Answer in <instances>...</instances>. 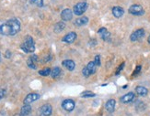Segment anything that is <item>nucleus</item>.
Returning <instances> with one entry per match:
<instances>
[{
	"label": "nucleus",
	"instance_id": "nucleus-1",
	"mask_svg": "<svg viewBox=\"0 0 150 116\" xmlns=\"http://www.w3.org/2000/svg\"><path fill=\"white\" fill-rule=\"evenodd\" d=\"M20 30V22L16 18L7 20L6 23L0 25V35L14 36Z\"/></svg>",
	"mask_w": 150,
	"mask_h": 116
},
{
	"label": "nucleus",
	"instance_id": "nucleus-2",
	"mask_svg": "<svg viewBox=\"0 0 150 116\" xmlns=\"http://www.w3.org/2000/svg\"><path fill=\"white\" fill-rule=\"evenodd\" d=\"M21 50L24 51L25 53H31L34 52L35 50V45H34V40L31 36H27V38L25 39V41L22 44L21 46Z\"/></svg>",
	"mask_w": 150,
	"mask_h": 116
},
{
	"label": "nucleus",
	"instance_id": "nucleus-3",
	"mask_svg": "<svg viewBox=\"0 0 150 116\" xmlns=\"http://www.w3.org/2000/svg\"><path fill=\"white\" fill-rule=\"evenodd\" d=\"M96 64L94 61H90L88 63V65L84 68V69L82 70V73H83V76L84 77H90V75L94 74L95 71H96Z\"/></svg>",
	"mask_w": 150,
	"mask_h": 116
},
{
	"label": "nucleus",
	"instance_id": "nucleus-4",
	"mask_svg": "<svg viewBox=\"0 0 150 116\" xmlns=\"http://www.w3.org/2000/svg\"><path fill=\"white\" fill-rule=\"evenodd\" d=\"M87 8H88L87 2H79L74 7V14L76 16H80L87 10Z\"/></svg>",
	"mask_w": 150,
	"mask_h": 116
},
{
	"label": "nucleus",
	"instance_id": "nucleus-5",
	"mask_svg": "<svg viewBox=\"0 0 150 116\" xmlns=\"http://www.w3.org/2000/svg\"><path fill=\"white\" fill-rule=\"evenodd\" d=\"M129 13L133 16H142L145 14V10L140 5H133L129 7Z\"/></svg>",
	"mask_w": 150,
	"mask_h": 116
},
{
	"label": "nucleus",
	"instance_id": "nucleus-6",
	"mask_svg": "<svg viewBox=\"0 0 150 116\" xmlns=\"http://www.w3.org/2000/svg\"><path fill=\"white\" fill-rule=\"evenodd\" d=\"M145 30L143 29H136L135 31H133V33L131 34V36H130L131 41L135 42V41L139 40V39H141L143 37H145Z\"/></svg>",
	"mask_w": 150,
	"mask_h": 116
},
{
	"label": "nucleus",
	"instance_id": "nucleus-7",
	"mask_svg": "<svg viewBox=\"0 0 150 116\" xmlns=\"http://www.w3.org/2000/svg\"><path fill=\"white\" fill-rule=\"evenodd\" d=\"M75 102L71 99H66L62 102V108L66 111H72L75 109Z\"/></svg>",
	"mask_w": 150,
	"mask_h": 116
},
{
	"label": "nucleus",
	"instance_id": "nucleus-8",
	"mask_svg": "<svg viewBox=\"0 0 150 116\" xmlns=\"http://www.w3.org/2000/svg\"><path fill=\"white\" fill-rule=\"evenodd\" d=\"M98 34L100 36V38L104 41H110L111 40V33L108 31L106 27H100L98 30Z\"/></svg>",
	"mask_w": 150,
	"mask_h": 116
},
{
	"label": "nucleus",
	"instance_id": "nucleus-9",
	"mask_svg": "<svg viewBox=\"0 0 150 116\" xmlns=\"http://www.w3.org/2000/svg\"><path fill=\"white\" fill-rule=\"evenodd\" d=\"M52 113V107L51 104H44L40 107V116H50Z\"/></svg>",
	"mask_w": 150,
	"mask_h": 116
},
{
	"label": "nucleus",
	"instance_id": "nucleus-10",
	"mask_svg": "<svg viewBox=\"0 0 150 116\" xmlns=\"http://www.w3.org/2000/svg\"><path fill=\"white\" fill-rule=\"evenodd\" d=\"M40 99V95L38 93H30L26 96V98L24 99V104H31V103L34 102L35 101Z\"/></svg>",
	"mask_w": 150,
	"mask_h": 116
},
{
	"label": "nucleus",
	"instance_id": "nucleus-11",
	"mask_svg": "<svg viewBox=\"0 0 150 116\" xmlns=\"http://www.w3.org/2000/svg\"><path fill=\"white\" fill-rule=\"evenodd\" d=\"M72 18H73V12L69 8L64 9L62 13H61V18H62L63 21H69L72 19Z\"/></svg>",
	"mask_w": 150,
	"mask_h": 116
},
{
	"label": "nucleus",
	"instance_id": "nucleus-12",
	"mask_svg": "<svg viewBox=\"0 0 150 116\" xmlns=\"http://www.w3.org/2000/svg\"><path fill=\"white\" fill-rule=\"evenodd\" d=\"M76 39V32H70V33L66 34L64 37L62 38V41L67 44L73 43Z\"/></svg>",
	"mask_w": 150,
	"mask_h": 116
},
{
	"label": "nucleus",
	"instance_id": "nucleus-13",
	"mask_svg": "<svg viewBox=\"0 0 150 116\" xmlns=\"http://www.w3.org/2000/svg\"><path fill=\"white\" fill-rule=\"evenodd\" d=\"M115 105H116V101L113 99H110L108 100L107 102L105 103V109L107 110L108 113H113L115 109Z\"/></svg>",
	"mask_w": 150,
	"mask_h": 116
},
{
	"label": "nucleus",
	"instance_id": "nucleus-14",
	"mask_svg": "<svg viewBox=\"0 0 150 116\" xmlns=\"http://www.w3.org/2000/svg\"><path fill=\"white\" fill-rule=\"evenodd\" d=\"M135 98V95L133 93H128L125 95H123V97H121V102L123 103H130L132 102Z\"/></svg>",
	"mask_w": 150,
	"mask_h": 116
},
{
	"label": "nucleus",
	"instance_id": "nucleus-15",
	"mask_svg": "<svg viewBox=\"0 0 150 116\" xmlns=\"http://www.w3.org/2000/svg\"><path fill=\"white\" fill-rule=\"evenodd\" d=\"M62 65L66 68V69H67L69 71H72L75 70L76 68V64L75 62L71 61V59H66V61H64L62 62Z\"/></svg>",
	"mask_w": 150,
	"mask_h": 116
},
{
	"label": "nucleus",
	"instance_id": "nucleus-16",
	"mask_svg": "<svg viewBox=\"0 0 150 116\" xmlns=\"http://www.w3.org/2000/svg\"><path fill=\"white\" fill-rule=\"evenodd\" d=\"M123 14H124L123 8H121V7H113V8H112V15L114 16L115 18H119L121 17H123Z\"/></svg>",
	"mask_w": 150,
	"mask_h": 116
},
{
	"label": "nucleus",
	"instance_id": "nucleus-17",
	"mask_svg": "<svg viewBox=\"0 0 150 116\" xmlns=\"http://www.w3.org/2000/svg\"><path fill=\"white\" fill-rule=\"evenodd\" d=\"M31 113V107L30 104H24L19 113V116H28Z\"/></svg>",
	"mask_w": 150,
	"mask_h": 116
},
{
	"label": "nucleus",
	"instance_id": "nucleus-18",
	"mask_svg": "<svg viewBox=\"0 0 150 116\" xmlns=\"http://www.w3.org/2000/svg\"><path fill=\"white\" fill-rule=\"evenodd\" d=\"M135 91H136L137 94L140 95V96H143V97L144 96H147L148 93V90L144 86H137L135 88Z\"/></svg>",
	"mask_w": 150,
	"mask_h": 116
},
{
	"label": "nucleus",
	"instance_id": "nucleus-19",
	"mask_svg": "<svg viewBox=\"0 0 150 116\" xmlns=\"http://www.w3.org/2000/svg\"><path fill=\"white\" fill-rule=\"evenodd\" d=\"M88 22V18L82 17V18H79L76 19V20L75 21V25L78 26V27H82V26L86 25Z\"/></svg>",
	"mask_w": 150,
	"mask_h": 116
},
{
	"label": "nucleus",
	"instance_id": "nucleus-20",
	"mask_svg": "<svg viewBox=\"0 0 150 116\" xmlns=\"http://www.w3.org/2000/svg\"><path fill=\"white\" fill-rule=\"evenodd\" d=\"M64 27H66V23L64 22L61 21L56 23L54 26V32L55 33H60V32H62L64 29Z\"/></svg>",
	"mask_w": 150,
	"mask_h": 116
},
{
	"label": "nucleus",
	"instance_id": "nucleus-21",
	"mask_svg": "<svg viewBox=\"0 0 150 116\" xmlns=\"http://www.w3.org/2000/svg\"><path fill=\"white\" fill-rule=\"evenodd\" d=\"M61 69L59 67H55V68H54L52 70H51V76H52V78H54V79H56V78H58L59 76H60V74H61Z\"/></svg>",
	"mask_w": 150,
	"mask_h": 116
},
{
	"label": "nucleus",
	"instance_id": "nucleus-22",
	"mask_svg": "<svg viewBox=\"0 0 150 116\" xmlns=\"http://www.w3.org/2000/svg\"><path fill=\"white\" fill-rule=\"evenodd\" d=\"M95 93H91L90 91H84V93H81V97L82 98H93L95 97Z\"/></svg>",
	"mask_w": 150,
	"mask_h": 116
},
{
	"label": "nucleus",
	"instance_id": "nucleus-23",
	"mask_svg": "<svg viewBox=\"0 0 150 116\" xmlns=\"http://www.w3.org/2000/svg\"><path fill=\"white\" fill-rule=\"evenodd\" d=\"M39 74L40 75V76H49L50 74H51V69L50 68H45V69H43V70H40V71H39Z\"/></svg>",
	"mask_w": 150,
	"mask_h": 116
},
{
	"label": "nucleus",
	"instance_id": "nucleus-24",
	"mask_svg": "<svg viewBox=\"0 0 150 116\" xmlns=\"http://www.w3.org/2000/svg\"><path fill=\"white\" fill-rule=\"evenodd\" d=\"M27 65L29 66V68H31V69H32V70H35L36 68H37V66H36V62H34L33 61H32V59L31 57L28 59Z\"/></svg>",
	"mask_w": 150,
	"mask_h": 116
},
{
	"label": "nucleus",
	"instance_id": "nucleus-25",
	"mask_svg": "<svg viewBox=\"0 0 150 116\" xmlns=\"http://www.w3.org/2000/svg\"><path fill=\"white\" fill-rule=\"evenodd\" d=\"M31 3L39 7H42L43 6V0H31Z\"/></svg>",
	"mask_w": 150,
	"mask_h": 116
},
{
	"label": "nucleus",
	"instance_id": "nucleus-26",
	"mask_svg": "<svg viewBox=\"0 0 150 116\" xmlns=\"http://www.w3.org/2000/svg\"><path fill=\"white\" fill-rule=\"evenodd\" d=\"M141 69H142L141 65H137L136 68H135V71H133V74H132V77H135V76L138 75L140 73V71H141Z\"/></svg>",
	"mask_w": 150,
	"mask_h": 116
},
{
	"label": "nucleus",
	"instance_id": "nucleus-27",
	"mask_svg": "<svg viewBox=\"0 0 150 116\" xmlns=\"http://www.w3.org/2000/svg\"><path fill=\"white\" fill-rule=\"evenodd\" d=\"M94 62H95V64H96L97 67L100 66V55H96V56H95Z\"/></svg>",
	"mask_w": 150,
	"mask_h": 116
},
{
	"label": "nucleus",
	"instance_id": "nucleus-28",
	"mask_svg": "<svg viewBox=\"0 0 150 116\" xmlns=\"http://www.w3.org/2000/svg\"><path fill=\"white\" fill-rule=\"evenodd\" d=\"M124 64H125V63H124V62H123V63H121V65L119 66V68H118V69H117L116 72H115V74H116V75H118V74L121 72V70L123 69V67H124Z\"/></svg>",
	"mask_w": 150,
	"mask_h": 116
},
{
	"label": "nucleus",
	"instance_id": "nucleus-29",
	"mask_svg": "<svg viewBox=\"0 0 150 116\" xmlns=\"http://www.w3.org/2000/svg\"><path fill=\"white\" fill-rule=\"evenodd\" d=\"M6 95V90H0V100L3 99Z\"/></svg>",
	"mask_w": 150,
	"mask_h": 116
},
{
	"label": "nucleus",
	"instance_id": "nucleus-30",
	"mask_svg": "<svg viewBox=\"0 0 150 116\" xmlns=\"http://www.w3.org/2000/svg\"><path fill=\"white\" fill-rule=\"evenodd\" d=\"M5 57H6V59H10V57H11V52H10L9 50H7V51H6Z\"/></svg>",
	"mask_w": 150,
	"mask_h": 116
},
{
	"label": "nucleus",
	"instance_id": "nucleus-31",
	"mask_svg": "<svg viewBox=\"0 0 150 116\" xmlns=\"http://www.w3.org/2000/svg\"><path fill=\"white\" fill-rule=\"evenodd\" d=\"M147 41H148V43L150 44V35H149V37H148V38H147Z\"/></svg>",
	"mask_w": 150,
	"mask_h": 116
}]
</instances>
